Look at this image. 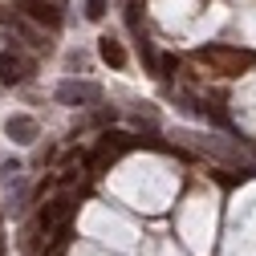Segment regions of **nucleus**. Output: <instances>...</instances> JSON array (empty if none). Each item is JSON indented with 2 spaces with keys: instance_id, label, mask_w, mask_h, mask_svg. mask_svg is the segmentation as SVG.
Returning a JSON list of instances; mask_svg holds the SVG:
<instances>
[{
  "instance_id": "11",
  "label": "nucleus",
  "mask_w": 256,
  "mask_h": 256,
  "mask_svg": "<svg viewBox=\"0 0 256 256\" xmlns=\"http://www.w3.org/2000/svg\"><path fill=\"white\" fill-rule=\"evenodd\" d=\"M57 4H61V0H57Z\"/></svg>"
},
{
  "instance_id": "1",
  "label": "nucleus",
  "mask_w": 256,
  "mask_h": 256,
  "mask_svg": "<svg viewBox=\"0 0 256 256\" xmlns=\"http://www.w3.org/2000/svg\"><path fill=\"white\" fill-rule=\"evenodd\" d=\"M130 146H138V138L122 134V130H106V134L98 138V146H94V154H90V167H94V175H98L106 163H114V158H118L122 150H130Z\"/></svg>"
},
{
  "instance_id": "10",
  "label": "nucleus",
  "mask_w": 256,
  "mask_h": 256,
  "mask_svg": "<svg viewBox=\"0 0 256 256\" xmlns=\"http://www.w3.org/2000/svg\"><path fill=\"white\" fill-rule=\"evenodd\" d=\"M49 256H61V248H53V252H49Z\"/></svg>"
},
{
  "instance_id": "2",
  "label": "nucleus",
  "mask_w": 256,
  "mask_h": 256,
  "mask_svg": "<svg viewBox=\"0 0 256 256\" xmlns=\"http://www.w3.org/2000/svg\"><path fill=\"white\" fill-rule=\"evenodd\" d=\"M16 8H20V16L37 20L41 28H61V20H66V12H61L57 0H20Z\"/></svg>"
},
{
  "instance_id": "3",
  "label": "nucleus",
  "mask_w": 256,
  "mask_h": 256,
  "mask_svg": "<svg viewBox=\"0 0 256 256\" xmlns=\"http://www.w3.org/2000/svg\"><path fill=\"white\" fill-rule=\"evenodd\" d=\"M102 98V90L98 86H94V82H61L57 86V102L61 106H94V102H98Z\"/></svg>"
},
{
  "instance_id": "9",
  "label": "nucleus",
  "mask_w": 256,
  "mask_h": 256,
  "mask_svg": "<svg viewBox=\"0 0 256 256\" xmlns=\"http://www.w3.org/2000/svg\"><path fill=\"white\" fill-rule=\"evenodd\" d=\"M82 8H86V20H102L110 4H106V0H86V4H82Z\"/></svg>"
},
{
  "instance_id": "7",
  "label": "nucleus",
  "mask_w": 256,
  "mask_h": 256,
  "mask_svg": "<svg viewBox=\"0 0 256 256\" xmlns=\"http://www.w3.org/2000/svg\"><path fill=\"white\" fill-rule=\"evenodd\" d=\"M98 53H102L106 66H114V70H122V66H126V49H122L114 37H102V41H98Z\"/></svg>"
},
{
  "instance_id": "5",
  "label": "nucleus",
  "mask_w": 256,
  "mask_h": 256,
  "mask_svg": "<svg viewBox=\"0 0 256 256\" xmlns=\"http://www.w3.org/2000/svg\"><path fill=\"white\" fill-rule=\"evenodd\" d=\"M4 130H8V138L12 142H20V146H28V142H37V118H28V114H12L8 122H4Z\"/></svg>"
},
{
  "instance_id": "8",
  "label": "nucleus",
  "mask_w": 256,
  "mask_h": 256,
  "mask_svg": "<svg viewBox=\"0 0 256 256\" xmlns=\"http://www.w3.org/2000/svg\"><path fill=\"white\" fill-rule=\"evenodd\" d=\"M154 70L163 74V78H175V74H179V57H175V53H163V57L154 61Z\"/></svg>"
},
{
  "instance_id": "4",
  "label": "nucleus",
  "mask_w": 256,
  "mask_h": 256,
  "mask_svg": "<svg viewBox=\"0 0 256 256\" xmlns=\"http://www.w3.org/2000/svg\"><path fill=\"white\" fill-rule=\"evenodd\" d=\"M74 208H78V204H74L70 196H57V200H49V204L41 208V216H37V228H41V232H53L57 224H70Z\"/></svg>"
},
{
  "instance_id": "6",
  "label": "nucleus",
  "mask_w": 256,
  "mask_h": 256,
  "mask_svg": "<svg viewBox=\"0 0 256 256\" xmlns=\"http://www.w3.org/2000/svg\"><path fill=\"white\" fill-rule=\"evenodd\" d=\"M28 78V66L16 57V53H0V82H8V86H16V82H24Z\"/></svg>"
}]
</instances>
